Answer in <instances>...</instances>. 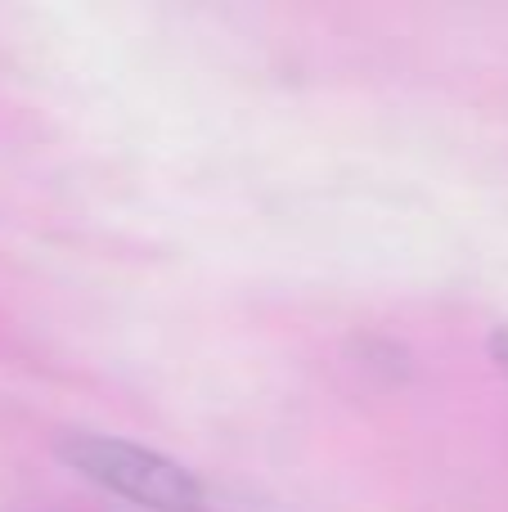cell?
Masks as SVG:
<instances>
[{
  "instance_id": "1",
  "label": "cell",
  "mask_w": 508,
  "mask_h": 512,
  "mask_svg": "<svg viewBox=\"0 0 508 512\" xmlns=\"http://www.w3.org/2000/svg\"><path fill=\"white\" fill-rule=\"evenodd\" d=\"M59 459L72 477L144 512H212L207 486L180 459L108 432H63Z\"/></svg>"
},
{
  "instance_id": "2",
  "label": "cell",
  "mask_w": 508,
  "mask_h": 512,
  "mask_svg": "<svg viewBox=\"0 0 508 512\" xmlns=\"http://www.w3.org/2000/svg\"><path fill=\"white\" fill-rule=\"evenodd\" d=\"M491 360L508 373V324H500V328L491 333Z\"/></svg>"
}]
</instances>
